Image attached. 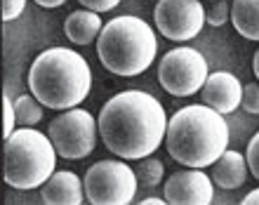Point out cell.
Listing matches in <instances>:
<instances>
[{
  "label": "cell",
  "mask_w": 259,
  "mask_h": 205,
  "mask_svg": "<svg viewBox=\"0 0 259 205\" xmlns=\"http://www.w3.org/2000/svg\"><path fill=\"white\" fill-rule=\"evenodd\" d=\"M163 104L142 90L118 92L99 111V135L111 153L142 160L163 144L167 132Z\"/></svg>",
  "instance_id": "1"
},
{
  "label": "cell",
  "mask_w": 259,
  "mask_h": 205,
  "mask_svg": "<svg viewBox=\"0 0 259 205\" xmlns=\"http://www.w3.org/2000/svg\"><path fill=\"white\" fill-rule=\"evenodd\" d=\"M165 144L177 163L186 168H207L229 146V125L224 116L207 104H191L170 118Z\"/></svg>",
  "instance_id": "2"
},
{
  "label": "cell",
  "mask_w": 259,
  "mask_h": 205,
  "mask_svg": "<svg viewBox=\"0 0 259 205\" xmlns=\"http://www.w3.org/2000/svg\"><path fill=\"white\" fill-rule=\"evenodd\" d=\"M28 88L42 106L73 109L90 95L92 71L88 59L68 48L45 50L28 68Z\"/></svg>",
  "instance_id": "3"
},
{
  "label": "cell",
  "mask_w": 259,
  "mask_h": 205,
  "mask_svg": "<svg viewBox=\"0 0 259 205\" xmlns=\"http://www.w3.org/2000/svg\"><path fill=\"white\" fill-rule=\"evenodd\" d=\"M158 52V40L153 28L139 17H116L104 24L102 33L97 38V55L102 64L116 75L144 73L153 64Z\"/></svg>",
  "instance_id": "4"
},
{
  "label": "cell",
  "mask_w": 259,
  "mask_h": 205,
  "mask_svg": "<svg viewBox=\"0 0 259 205\" xmlns=\"http://www.w3.org/2000/svg\"><path fill=\"white\" fill-rule=\"evenodd\" d=\"M55 165L57 149L50 135L21 128L5 139V182L12 189H40L52 177Z\"/></svg>",
  "instance_id": "5"
},
{
  "label": "cell",
  "mask_w": 259,
  "mask_h": 205,
  "mask_svg": "<svg viewBox=\"0 0 259 205\" xmlns=\"http://www.w3.org/2000/svg\"><path fill=\"white\" fill-rule=\"evenodd\" d=\"M85 198L92 205H127L137 193V172L123 160H99L85 175Z\"/></svg>",
  "instance_id": "6"
},
{
  "label": "cell",
  "mask_w": 259,
  "mask_h": 205,
  "mask_svg": "<svg viewBox=\"0 0 259 205\" xmlns=\"http://www.w3.org/2000/svg\"><path fill=\"white\" fill-rule=\"evenodd\" d=\"M48 135L55 144L57 153L68 160H80L90 156L97 146L99 120L85 109H66L64 113L52 118Z\"/></svg>",
  "instance_id": "7"
},
{
  "label": "cell",
  "mask_w": 259,
  "mask_h": 205,
  "mask_svg": "<svg viewBox=\"0 0 259 205\" xmlns=\"http://www.w3.org/2000/svg\"><path fill=\"white\" fill-rule=\"evenodd\" d=\"M207 62L193 48H175L158 64V80L172 97H191L207 80Z\"/></svg>",
  "instance_id": "8"
},
{
  "label": "cell",
  "mask_w": 259,
  "mask_h": 205,
  "mask_svg": "<svg viewBox=\"0 0 259 205\" xmlns=\"http://www.w3.org/2000/svg\"><path fill=\"white\" fill-rule=\"evenodd\" d=\"M153 19L158 31L175 43L193 40L203 31V24H207L200 0H158Z\"/></svg>",
  "instance_id": "9"
},
{
  "label": "cell",
  "mask_w": 259,
  "mask_h": 205,
  "mask_svg": "<svg viewBox=\"0 0 259 205\" xmlns=\"http://www.w3.org/2000/svg\"><path fill=\"white\" fill-rule=\"evenodd\" d=\"M172 205H207L214 198L212 179L203 172V168L175 172L165 182V196Z\"/></svg>",
  "instance_id": "10"
},
{
  "label": "cell",
  "mask_w": 259,
  "mask_h": 205,
  "mask_svg": "<svg viewBox=\"0 0 259 205\" xmlns=\"http://www.w3.org/2000/svg\"><path fill=\"white\" fill-rule=\"evenodd\" d=\"M240 99H243V85L233 73L217 71V73L207 75V80L203 85V104L226 116V113H233L238 109Z\"/></svg>",
  "instance_id": "11"
},
{
  "label": "cell",
  "mask_w": 259,
  "mask_h": 205,
  "mask_svg": "<svg viewBox=\"0 0 259 205\" xmlns=\"http://www.w3.org/2000/svg\"><path fill=\"white\" fill-rule=\"evenodd\" d=\"M40 198L48 205H80L85 200V184L71 170L52 172V177L40 186Z\"/></svg>",
  "instance_id": "12"
},
{
  "label": "cell",
  "mask_w": 259,
  "mask_h": 205,
  "mask_svg": "<svg viewBox=\"0 0 259 205\" xmlns=\"http://www.w3.org/2000/svg\"><path fill=\"white\" fill-rule=\"evenodd\" d=\"M247 158L238 151H229L226 149L222 156L212 163V182L226 191L231 189H240L247 179Z\"/></svg>",
  "instance_id": "13"
},
{
  "label": "cell",
  "mask_w": 259,
  "mask_h": 205,
  "mask_svg": "<svg viewBox=\"0 0 259 205\" xmlns=\"http://www.w3.org/2000/svg\"><path fill=\"white\" fill-rule=\"evenodd\" d=\"M102 28H104L102 17H99V12H92V10L71 12L66 17V21H64V33L75 45H90L92 40L99 38Z\"/></svg>",
  "instance_id": "14"
},
{
  "label": "cell",
  "mask_w": 259,
  "mask_h": 205,
  "mask_svg": "<svg viewBox=\"0 0 259 205\" xmlns=\"http://www.w3.org/2000/svg\"><path fill=\"white\" fill-rule=\"evenodd\" d=\"M233 28L247 40H259V0H233Z\"/></svg>",
  "instance_id": "15"
},
{
  "label": "cell",
  "mask_w": 259,
  "mask_h": 205,
  "mask_svg": "<svg viewBox=\"0 0 259 205\" xmlns=\"http://www.w3.org/2000/svg\"><path fill=\"white\" fill-rule=\"evenodd\" d=\"M14 109H17V123H21L24 128H31V125L42 120V104L38 102L33 95L17 97Z\"/></svg>",
  "instance_id": "16"
},
{
  "label": "cell",
  "mask_w": 259,
  "mask_h": 205,
  "mask_svg": "<svg viewBox=\"0 0 259 205\" xmlns=\"http://www.w3.org/2000/svg\"><path fill=\"white\" fill-rule=\"evenodd\" d=\"M137 179L142 182L144 186H158L165 177V168L158 158H142L139 160V168H137Z\"/></svg>",
  "instance_id": "17"
},
{
  "label": "cell",
  "mask_w": 259,
  "mask_h": 205,
  "mask_svg": "<svg viewBox=\"0 0 259 205\" xmlns=\"http://www.w3.org/2000/svg\"><path fill=\"white\" fill-rule=\"evenodd\" d=\"M229 17H231V7H229V3H224V0H214V3L205 10V21H207L210 26H224L226 21H229Z\"/></svg>",
  "instance_id": "18"
},
{
  "label": "cell",
  "mask_w": 259,
  "mask_h": 205,
  "mask_svg": "<svg viewBox=\"0 0 259 205\" xmlns=\"http://www.w3.org/2000/svg\"><path fill=\"white\" fill-rule=\"evenodd\" d=\"M240 106L252 113V116H259V83H247L243 88V99H240Z\"/></svg>",
  "instance_id": "19"
},
{
  "label": "cell",
  "mask_w": 259,
  "mask_h": 205,
  "mask_svg": "<svg viewBox=\"0 0 259 205\" xmlns=\"http://www.w3.org/2000/svg\"><path fill=\"white\" fill-rule=\"evenodd\" d=\"M245 158H247V168H250V172L259 179V132L250 139V144H247V156Z\"/></svg>",
  "instance_id": "20"
},
{
  "label": "cell",
  "mask_w": 259,
  "mask_h": 205,
  "mask_svg": "<svg viewBox=\"0 0 259 205\" xmlns=\"http://www.w3.org/2000/svg\"><path fill=\"white\" fill-rule=\"evenodd\" d=\"M26 7V0H3V19L5 21H12L17 19Z\"/></svg>",
  "instance_id": "21"
},
{
  "label": "cell",
  "mask_w": 259,
  "mask_h": 205,
  "mask_svg": "<svg viewBox=\"0 0 259 205\" xmlns=\"http://www.w3.org/2000/svg\"><path fill=\"white\" fill-rule=\"evenodd\" d=\"M85 10H92V12H109L113 7L120 5V0H78Z\"/></svg>",
  "instance_id": "22"
},
{
  "label": "cell",
  "mask_w": 259,
  "mask_h": 205,
  "mask_svg": "<svg viewBox=\"0 0 259 205\" xmlns=\"http://www.w3.org/2000/svg\"><path fill=\"white\" fill-rule=\"evenodd\" d=\"M3 106H5V139L14 132V120H17V109L10 97H3Z\"/></svg>",
  "instance_id": "23"
},
{
  "label": "cell",
  "mask_w": 259,
  "mask_h": 205,
  "mask_svg": "<svg viewBox=\"0 0 259 205\" xmlns=\"http://www.w3.org/2000/svg\"><path fill=\"white\" fill-rule=\"evenodd\" d=\"M35 5H40V7H48V10H52V7H62L66 0H33Z\"/></svg>",
  "instance_id": "24"
},
{
  "label": "cell",
  "mask_w": 259,
  "mask_h": 205,
  "mask_svg": "<svg viewBox=\"0 0 259 205\" xmlns=\"http://www.w3.org/2000/svg\"><path fill=\"white\" fill-rule=\"evenodd\" d=\"M243 203H245V205H254V203H259V189H254V191L247 193L245 198H243Z\"/></svg>",
  "instance_id": "25"
},
{
  "label": "cell",
  "mask_w": 259,
  "mask_h": 205,
  "mask_svg": "<svg viewBox=\"0 0 259 205\" xmlns=\"http://www.w3.org/2000/svg\"><path fill=\"white\" fill-rule=\"evenodd\" d=\"M165 198H156V196H149V198H144L142 205H163Z\"/></svg>",
  "instance_id": "26"
},
{
  "label": "cell",
  "mask_w": 259,
  "mask_h": 205,
  "mask_svg": "<svg viewBox=\"0 0 259 205\" xmlns=\"http://www.w3.org/2000/svg\"><path fill=\"white\" fill-rule=\"evenodd\" d=\"M252 71H254V75L259 78V50L254 52V59H252Z\"/></svg>",
  "instance_id": "27"
},
{
  "label": "cell",
  "mask_w": 259,
  "mask_h": 205,
  "mask_svg": "<svg viewBox=\"0 0 259 205\" xmlns=\"http://www.w3.org/2000/svg\"><path fill=\"white\" fill-rule=\"evenodd\" d=\"M210 3H214V0H210Z\"/></svg>",
  "instance_id": "28"
}]
</instances>
